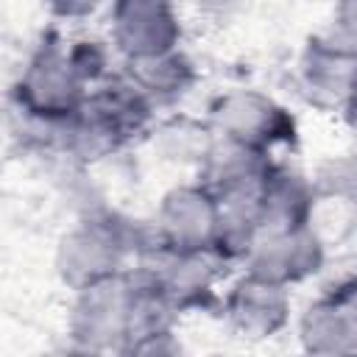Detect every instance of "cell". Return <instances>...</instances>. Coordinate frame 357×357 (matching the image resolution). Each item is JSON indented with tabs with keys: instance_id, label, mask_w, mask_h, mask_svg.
I'll return each mask as SVG.
<instances>
[{
	"instance_id": "obj_18",
	"label": "cell",
	"mask_w": 357,
	"mask_h": 357,
	"mask_svg": "<svg viewBox=\"0 0 357 357\" xmlns=\"http://www.w3.org/2000/svg\"><path fill=\"white\" fill-rule=\"evenodd\" d=\"M112 0H42L45 11L56 22H86L109 8Z\"/></svg>"
},
{
	"instance_id": "obj_9",
	"label": "cell",
	"mask_w": 357,
	"mask_h": 357,
	"mask_svg": "<svg viewBox=\"0 0 357 357\" xmlns=\"http://www.w3.org/2000/svg\"><path fill=\"white\" fill-rule=\"evenodd\" d=\"M218 218L220 209L215 192L192 176L190 181H178L162 192L151 223L162 245L176 251H198L215 245Z\"/></svg>"
},
{
	"instance_id": "obj_13",
	"label": "cell",
	"mask_w": 357,
	"mask_h": 357,
	"mask_svg": "<svg viewBox=\"0 0 357 357\" xmlns=\"http://www.w3.org/2000/svg\"><path fill=\"white\" fill-rule=\"evenodd\" d=\"M123 73L156 103L159 112H173L184 98L192 95L201 81L198 64L184 50V45L156 56L128 59L123 61Z\"/></svg>"
},
{
	"instance_id": "obj_12",
	"label": "cell",
	"mask_w": 357,
	"mask_h": 357,
	"mask_svg": "<svg viewBox=\"0 0 357 357\" xmlns=\"http://www.w3.org/2000/svg\"><path fill=\"white\" fill-rule=\"evenodd\" d=\"M273 162L276 156H265L259 151L218 137L195 178H201L215 192V198H254L262 192Z\"/></svg>"
},
{
	"instance_id": "obj_8",
	"label": "cell",
	"mask_w": 357,
	"mask_h": 357,
	"mask_svg": "<svg viewBox=\"0 0 357 357\" xmlns=\"http://www.w3.org/2000/svg\"><path fill=\"white\" fill-rule=\"evenodd\" d=\"M293 78L310 106L340 114L357 92V50L335 42L324 31L312 33L296 59Z\"/></svg>"
},
{
	"instance_id": "obj_17",
	"label": "cell",
	"mask_w": 357,
	"mask_h": 357,
	"mask_svg": "<svg viewBox=\"0 0 357 357\" xmlns=\"http://www.w3.org/2000/svg\"><path fill=\"white\" fill-rule=\"evenodd\" d=\"M324 33L332 36L335 42L357 50V0H335L329 25Z\"/></svg>"
},
{
	"instance_id": "obj_15",
	"label": "cell",
	"mask_w": 357,
	"mask_h": 357,
	"mask_svg": "<svg viewBox=\"0 0 357 357\" xmlns=\"http://www.w3.org/2000/svg\"><path fill=\"white\" fill-rule=\"evenodd\" d=\"M67 56L78 73V78L86 84V89L100 86L103 81H109L112 75H117L123 70V59L114 50V45L100 36H75L67 39Z\"/></svg>"
},
{
	"instance_id": "obj_19",
	"label": "cell",
	"mask_w": 357,
	"mask_h": 357,
	"mask_svg": "<svg viewBox=\"0 0 357 357\" xmlns=\"http://www.w3.org/2000/svg\"><path fill=\"white\" fill-rule=\"evenodd\" d=\"M187 3L195 11L206 14V17H226V14H231L234 8L243 6V0H187Z\"/></svg>"
},
{
	"instance_id": "obj_5",
	"label": "cell",
	"mask_w": 357,
	"mask_h": 357,
	"mask_svg": "<svg viewBox=\"0 0 357 357\" xmlns=\"http://www.w3.org/2000/svg\"><path fill=\"white\" fill-rule=\"evenodd\" d=\"M106 22V36L123 61L156 56L184 45L178 0H112Z\"/></svg>"
},
{
	"instance_id": "obj_7",
	"label": "cell",
	"mask_w": 357,
	"mask_h": 357,
	"mask_svg": "<svg viewBox=\"0 0 357 357\" xmlns=\"http://www.w3.org/2000/svg\"><path fill=\"white\" fill-rule=\"evenodd\" d=\"M326 262L329 243L315 231L312 223H304L296 229L262 231L240 268L293 290L321 276L326 271Z\"/></svg>"
},
{
	"instance_id": "obj_6",
	"label": "cell",
	"mask_w": 357,
	"mask_h": 357,
	"mask_svg": "<svg viewBox=\"0 0 357 357\" xmlns=\"http://www.w3.org/2000/svg\"><path fill=\"white\" fill-rule=\"evenodd\" d=\"M220 315L237 337L251 343L271 340L293 321V290L251 271H240V276L223 287Z\"/></svg>"
},
{
	"instance_id": "obj_11",
	"label": "cell",
	"mask_w": 357,
	"mask_h": 357,
	"mask_svg": "<svg viewBox=\"0 0 357 357\" xmlns=\"http://www.w3.org/2000/svg\"><path fill=\"white\" fill-rule=\"evenodd\" d=\"M215 142H218V134L206 120V114L198 117L181 109L162 112L145 137V145L151 148L156 162L170 167H190L192 173L201 170Z\"/></svg>"
},
{
	"instance_id": "obj_14",
	"label": "cell",
	"mask_w": 357,
	"mask_h": 357,
	"mask_svg": "<svg viewBox=\"0 0 357 357\" xmlns=\"http://www.w3.org/2000/svg\"><path fill=\"white\" fill-rule=\"evenodd\" d=\"M315 204H318V192L312 187L310 173L276 159L259 192L262 231L296 229L310 223Z\"/></svg>"
},
{
	"instance_id": "obj_2",
	"label": "cell",
	"mask_w": 357,
	"mask_h": 357,
	"mask_svg": "<svg viewBox=\"0 0 357 357\" xmlns=\"http://www.w3.org/2000/svg\"><path fill=\"white\" fill-rule=\"evenodd\" d=\"M86 95V84L67 56V39L45 33L11 86V109L42 120H70L84 106Z\"/></svg>"
},
{
	"instance_id": "obj_10",
	"label": "cell",
	"mask_w": 357,
	"mask_h": 357,
	"mask_svg": "<svg viewBox=\"0 0 357 357\" xmlns=\"http://www.w3.org/2000/svg\"><path fill=\"white\" fill-rule=\"evenodd\" d=\"M296 337L310 354H357V298L321 290L298 312Z\"/></svg>"
},
{
	"instance_id": "obj_1",
	"label": "cell",
	"mask_w": 357,
	"mask_h": 357,
	"mask_svg": "<svg viewBox=\"0 0 357 357\" xmlns=\"http://www.w3.org/2000/svg\"><path fill=\"white\" fill-rule=\"evenodd\" d=\"M206 120L220 139L276 156L298 142L296 114L271 92L257 86H234L218 92L206 106Z\"/></svg>"
},
{
	"instance_id": "obj_4",
	"label": "cell",
	"mask_w": 357,
	"mask_h": 357,
	"mask_svg": "<svg viewBox=\"0 0 357 357\" xmlns=\"http://www.w3.org/2000/svg\"><path fill=\"white\" fill-rule=\"evenodd\" d=\"M134 265L153 279V284L178 312V318L220 310L226 271L231 268L212 248L176 251L167 245H159Z\"/></svg>"
},
{
	"instance_id": "obj_20",
	"label": "cell",
	"mask_w": 357,
	"mask_h": 357,
	"mask_svg": "<svg viewBox=\"0 0 357 357\" xmlns=\"http://www.w3.org/2000/svg\"><path fill=\"white\" fill-rule=\"evenodd\" d=\"M340 120H343V126L349 128V134L357 139V92H354V98L346 103V109L340 112Z\"/></svg>"
},
{
	"instance_id": "obj_16",
	"label": "cell",
	"mask_w": 357,
	"mask_h": 357,
	"mask_svg": "<svg viewBox=\"0 0 357 357\" xmlns=\"http://www.w3.org/2000/svg\"><path fill=\"white\" fill-rule=\"evenodd\" d=\"M318 198L357 206V151H340L324 156L310 173Z\"/></svg>"
},
{
	"instance_id": "obj_3",
	"label": "cell",
	"mask_w": 357,
	"mask_h": 357,
	"mask_svg": "<svg viewBox=\"0 0 357 357\" xmlns=\"http://www.w3.org/2000/svg\"><path fill=\"white\" fill-rule=\"evenodd\" d=\"M131 268L73 293L67 340L81 354H126L131 337Z\"/></svg>"
}]
</instances>
